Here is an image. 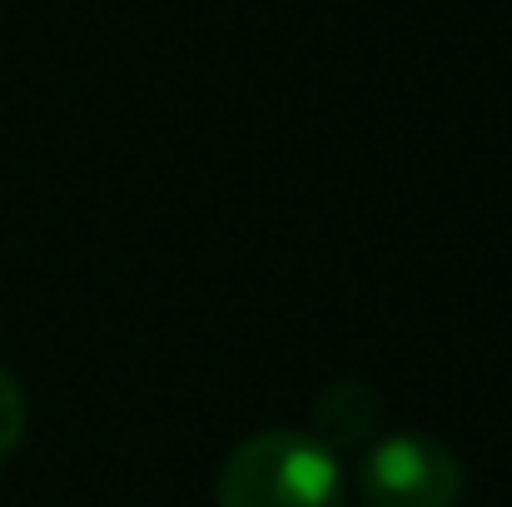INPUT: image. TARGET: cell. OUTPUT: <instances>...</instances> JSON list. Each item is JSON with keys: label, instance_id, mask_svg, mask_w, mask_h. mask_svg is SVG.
Here are the masks:
<instances>
[{"label": "cell", "instance_id": "cell-2", "mask_svg": "<svg viewBox=\"0 0 512 507\" xmlns=\"http://www.w3.org/2000/svg\"><path fill=\"white\" fill-rule=\"evenodd\" d=\"M363 488L373 507H453L463 493V473L443 443L398 433L368 458Z\"/></svg>", "mask_w": 512, "mask_h": 507}, {"label": "cell", "instance_id": "cell-1", "mask_svg": "<svg viewBox=\"0 0 512 507\" xmlns=\"http://www.w3.org/2000/svg\"><path fill=\"white\" fill-rule=\"evenodd\" d=\"M339 468L304 433H259L239 443L219 473V507H334Z\"/></svg>", "mask_w": 512, "mask_h": 507}, {"label": "cell", "instance_id": "cell-3", "mask_svg": "<svg viewBox=\"0 0 512 507\" xmlns=\"http://www.w3.org/2000/svg\"><path fill=\"white\" fill-rule=\"evenodd\" d=\"M20 433H25V398H20L15 378L0 368V458L20 443Z\"/></svg>", "mask_w": 512, "mask_h": 507}]
</instances>
